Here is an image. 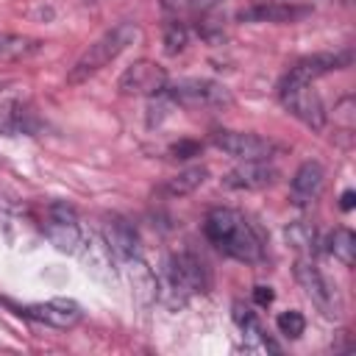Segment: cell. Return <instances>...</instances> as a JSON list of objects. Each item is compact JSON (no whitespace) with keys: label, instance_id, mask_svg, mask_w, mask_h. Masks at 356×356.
I'll return each mask as SVG.
<instances>
[{"label":"cell","instance_id":"obj_13","mask_svg":"<svg viewBox=\"0 0 356 356\" xmlns=\"http://www.w3.org/2000/svg\"><path fill=\"white\" fill-rule=\"evenodd\" d=\"M350 64V53H314V56H306L300 61H295L289 67V78H298V81H309L314 83L317 78L334 72V70H345Z\"/></svg>","mask_w":356,"mask_h":356},{"label":"cell","instance_id":"obj_30","mask_svg":"<svg viewBox=\"0 0 356 356\" xmlns=\"http://www.w3.org/2000/svg\"><path fill=\"white\" fill-rule=\"evenodd\" d=\"M339 3H350V0H339Z\"/></svg>","mask_w":356,"mask_h":356},{"label":"cell","instance_id":"obj_11","mask_svg":"<svg viewBox=\"0 0 356 356\" xmlns=\"http://www.w3.org/2000/svg\"><path fill=\"white\" fill-rule=\"evenodd\" d=\"M325 186V170L320 161H303L289 181V203L298 209L312 206Z\"/></svg>","mask_w":356,"mask_h":356},{"label":"cell","instance_id":"obj_20","mask_svg":"<svg viewBox=\"0 0 356 356\" xmlns=\"http://www.w3.org/2000/svg\"><path fill=\"white\" fill-rule=\"evenodd\" d=\"M206 175H209V170H206L203 164L186 167V170H181L178 175L167 178V184L161 186V192H164V195H170V197H181V195H189V192H195V189H197V186L206 181Z\"/></svg>","mask_w":356,"mask_h":356},{"label":"cell","instance_id":"obj_23","mask_svg":"<svg viewBox=\"0 0 356 356\" xmlns=\"http://www.w3.org/2000/svg\"><path fill=\"white\" fill-rule=\"evenodd\" d=\"M222 0H159L161 11L170 14L172 19H184V17H203L211 8H217Z\"/></svg>","mask_w":356,"mask_h":356},{"label":"cell","instance_id":"obj_27","mask_svg":"<svg viewBox=\"0 0 356 356\" xmlns=\"http://www.w3.org/2000/svg\"><path fill=\"white\" fill-rule=\"evenodd\" d=\"M197 150H200L197 142H178V145L170 147V153H172L175 159H192V156H197Z\"/></svg>","mask_w":356,"mask_h":356},{"label":"cell","instance_id":"obj_25","mask_svg":"<svg viewBox=\"0 0 356 356\" xmlns=\"http://www.w3.org/2000/svg\"><path fill=\"white\" fill-rule=\"evenodd\" d=\"M275 325H278V331H281L284 337L298 339V337L306 331V317H303L300 312L289 309V312H281V314L275 317Z\"/></svg>","mask_w":356,"mask_h":356},{"label":"cell","instance_id":"obj_14","mask_svg":"<svg viewBox=\"0 0 356 356\" xmlns=\"http://www.w3.org/2000/svg\"><path fill=\"white\" fill-rule=\"evenodd\" d=\"M275 175H278V170L273 164H267V159L242 161L239 167L225 172L222 186H228V189H264L275 181Z\"/></svg>","mask_w":356,"mask_h":356},{"label":"cell","instance_id":"obj_3","mask_svg":"<svg viewBox=\"0 0 356 356\" xmlns=\"http://www.w3.org/2000/svg\"><path fill=\"white\" fill-rule=\"evenodd\" d=\"M278 100H281V106H284L292 117H298L303 125H309V128H314V131H323L328 114H325V106H323L320 95L312 89L309 81H298V78L284 75L281 83H278Z\"/></svg>","mask_w":356,"mask_h":356},{"label":"cell","instance_id":"obj_12","mask_svg":"<svg viewBox=\"0 0 356 356\" xmlns=\"http://www.w3.org/2000/svg\"><path fill=\"white\" fill-rule=\"evenodd\" d=\"M234 323L239 325L242 337H245V348L248 350H267V353H281V345L264 331L261 320L256 317V312H250V306L245 303H234Z\"/></svg>","mask_w":356,"mask_h":356},{"label":"cell","instance_id":"obj_29","mask_svg":"<svg viewBox=\"0 0 356 356\" xmlns=\"http://www.w3.org/2000/svg\"><path fill=\"white\" fill-rule=\"evenodd\" d=\"M353 197H356V192H353V189H345V192H342V203H339V206H342V211H350V209H353Z\"/></svg>","mask_w":356,"mask_h":356},{"label":"cell","instance_id":"obj_5","mask_svg":"<svg viewBox=\"0 0 356 356\" xmlns=\"http://www.w3.org/2000/svg\"><path fill=\"white\" fill-rule=\"evenodd\" d=\"M172 106L184 108H222L231 106V92L209 78H184L178 83H167L161 92Z\"/></svg>","mask_w":356,"mask_h":356},{"label":"cell","instance_id":"obj_2","mask_svg":"<svg viewBox=\"0 0 356 356\" xmlns=\"http://www.w3.org/2000/svg\"><path fill=\"white\" fill-rule=\"evenodd\" d=\"M139 39V25L131 19L117 22L114 28H108L103 36H97L72 64V70L67 72V83H83L92 75H97L103 67H108L117 56H122L134 42Z\"/></svg>","mask_w":356,"mask_h":356},{"label":"cell","instance_id":"obj_24","mask_svg":"<svg viewBox=\"0 0 356 356\" xmlns=\"http://www.w3.org/2000/svg\"><path fill=\"white\" fill-rule=\"evenodd\" d=\"M186 47V25L181 22V19H170L167 25H164V50L170 53V56H175V53H181Z\"/></svg>","mask_w":356,"mask_h":356},{"label":"cell","instance_id":"obj_21","mask_svg":"<svg viewBox=\"0 0 356 356\" xmlns=\"http://www.w3.org/2000/svg\"><path fill=\"white\" fill-rule=\"evenodd\" d=\"M284 236H286V242H289L295 250H300V253H306V256H314V253H317L320 239H317V228H314L312 222L295 220V222H289V225L284 228Z\"/></svg>","mask_w":356,"mask_h":356},{"label":"cell","instance_id":"obj_9","mask_svg":"<svg viewBox=\"0 0 356 356\" xmlns=\"http://www.w3.org/2000/svg\"><path fill=\"white\" fill-rule=\"evenodd\" d=\"M122 95H134V97H156L164 92L167 86V70L159 67L150 58H139L131 67H125V72L117 81Z\"/></svg>","mask_w":356,"mask_h":356},{"label":"cell","instance_id":"obj_18","mask_svg":"<svg viewBox=\"0 0 356 356\" xmlns=\"http://www.w3.org/2000/svg\"><path fill=\"white\" fill-rule=\"evenodd\" d=\"M122 264H125V273H128V278H131V286H134V298H136L142 306L153 303V300L159 298V281H156L153 270L145 264V259L136 253V256H128V259H122Z\"/></svg>","mask_w":356,"mask_h":356},{"label":"cell","instance_id":"obj_15","mask_svg":"<svg viewBox=\"0 0 356 356\" xmlns=\"http://www.w3.org/2000/svg\"><path fill=\"white\" fill-rule=\"evenodd\" d=\"M78 253L86 261V270H92L97 278H114V250L108 248V242L103 239V234H86L81 239Z\"/></svg>","mask_w":356,"mask_h":356},{"label":"cell","instance_id":"obj_28","mask_svg":"<svg viewBox=\"0 0 356 356\" xmlns=\"http://www.w3.org/2000/svg\"><path fill=\"white\" fill-rule=\"evenodd\" d=\"M253 300H256L259 306H270V303H273V289H270V286H256V289H253Z\"/></svg>","mask_w":356,"mask_h":356},{"label":"cell","instance_id":"obj_19","mask_svg":"<svg viewBox=\"0 0 356 356\" xmlns=\"http://www.w3.org/2000/svg\"><path fill=\"white\" fill-rule=\"evenodd\" d=\"M39 50H42L39 39L0 31V61H25V58L36 56Z\"/></svg>","mask_w":356,"mask_h":356},{"label":"cell","instance_id":"obj_4","mask_svg":"<svg viewBox=\"0 0 356 356\" xmlns=\"http://www.w3.org/2000/svg\"><path fill=\"white\" fill-rule=\"evenodd\" d=\"M164 289L172 292L178 303H184L189 295L206 292L209 289L206 264L195 253H189V250L172 253L167 259V270H164Z\"/></svg>","mask_w":356,"mask_h":356},{"label":"cell","instance_id":"obj_17","mask_svg":"<svg viewBox=\"0 0 356 356\" xmlns=\"http://www.w3.org/2000/svg\"><path fill=\"white\" fill-rule=\"evenodd\" d=\"M103 239L108 242V248L114 250V256H117V261H122V259H128V256H136L139 253V236H136V231H134V225L125 220V217H117V214H111L108 220H106V225H103Z\"/></svg>","mask_w":356,"mask_h":356},{"label":"cell","instance_id":"obj_6","mask_svg":"<svg viewBox=\"0 0 356 356\" xmlns=\"http://www.w3.org/2000/svg\"><path fill=\"white\" fill-rule=\"evenodd\" d=\"M44 236L56 245V250L61 253H78L81 239H83V228L78 220V211L64 203V200H53L44 209Z\"/></svg>","mask_w":356,"mask_h":356},{"label":"cell","instance_id":"obj_16","mask_svg":"<svg viewBox=\"0 0 356 356\" xmlns=\"http://www.w3.org/2000/svg\"><path fill=\"white\" fill-rule=\"evenodd\" d=\"M309 11H312L309 6H295V3L273 0V3H256L250 8H242L239 19L242 22H295V19L306 17Z\"/></svg>","mask_w":356,"mask_h":356},{"label":"cell","instance_id":"obj_8","mask_svg":"<svg viewBox=\"0 0 356 356\" xmlns=\"http://www.w3.org/2000/svg\"><path fill=\"white\" fill-rule=\"evenodd\" d=\"M211 145L239 161H259L275 153V142L259 134H250V131H231V128H217L211 134Z\"/></svg>","mask_w":356,"mask_h":356},{"label":"cell","instance_id":"obj_10","mask_svg":"<svg viewBox=\"0 0 356 356\" xmlns=\"http://www.w3.org/2000/svg\"><path fill=\"white\" fill-rule=\"evenodd\" d=\"M19 314H25V317H31L36 323L53 325V328H72L83 317L81 306L75 300H70V298H53V300H44V303L19 306Z\"/></svg>","mask_w":356,"mask_h":356},{"label":"cell","instance_id":"obj_1","mask_svg":"<svg viewBox=\"0 0 356 356\" xmlns=\"http://www.w3.org/2000/svg\"><path fill=\"white\" fill-rule=\"evenodd\" d=\"M206 239L228 259L242 264H259L264 259V236L261 231L236 209L217 206L203 220Z\"/></svg>","mask_w":356,"mask_h":356},{"label":"cell","instance_id":"obj_26","mask_svg":"<svg viewBox=\"0 0 356 356\" xmlns=\"http://www.w3.org/2000/svg\"><path fill=\"white\" fill-rule=\"evenodd\" d=\"M334 122L339 125V134H345V136L353 134V97L350 95L342 97L339 106L334 108Z\"/></svg>","mask_w":356,"mask_h":356},{"label":"cell","instance_id":"obj_22","mask_svg":"<svg viewBox=\"0 0 356 356\" xmlns=\"http://www.w3.org/2000/svg\"><path fill=\"white\" fill-rule=\"evenodd\" d=\"M325 250H328L337 261H342L345 267H353V261H356V236H353V231H350V228H334V231L328 234Z\"/></svg>","mask_w":356,"mask_h":356},{"label":"cell","instance_id":"obj_7","mask_svg":"<svg viewBox=\"0 0 356 356\" xmlns=\"http://www.w3.org/2000/svg\"><path fill=\"white\" fill-rule=\"evenodd\" d=\"M295 281L300 284V289L306 292V298L317 306L320 314L325 317H339L342 306L337 298V289L328 284V278L320 273V267L312 259H298L295 261Z\"/></svg>","mask_w":356,"mask_h":356}]
</instances>
